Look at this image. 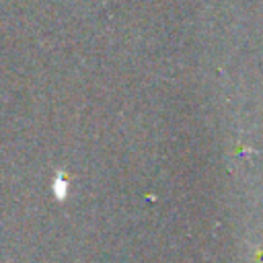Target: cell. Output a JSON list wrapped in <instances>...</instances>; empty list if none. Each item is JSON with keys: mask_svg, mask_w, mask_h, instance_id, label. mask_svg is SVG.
I'll use <instances>...</instances> for the list:
<instances>
[{"mask_svg": "<svg viewBox=\"0 0 263 263\" xmlns=\"http://www.w3.org/2000/svg\"><path fill=\"white\" fill-rule=\"evenodd\" d=\"M53 187H55V197H58V199H64L68 183H66V179H64V175H62V173H58V175H55V183H53Z\"/></svg>", "mask_w": 263, "mask_h": 263, "instance_id": "6da1fadb", "label": "cell"}]
</instances>
